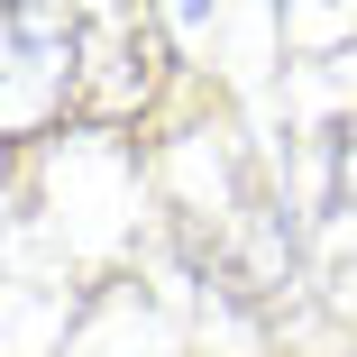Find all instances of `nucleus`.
Here are the masks:
<instances>
[{"label":"nucleus","mask_w":357,"mask_h":357,"mask_svg":"<svg viewBox=\"0 0 357 357\" xmlns=\"http://www.w3.org/2000/svg\"><path fill=\"white\" fill-rule=\"evenodd\" d=\"M348 192H357V128H348Z\"/></svg>","instance_id":"nucleus-1"}]
</instances>
